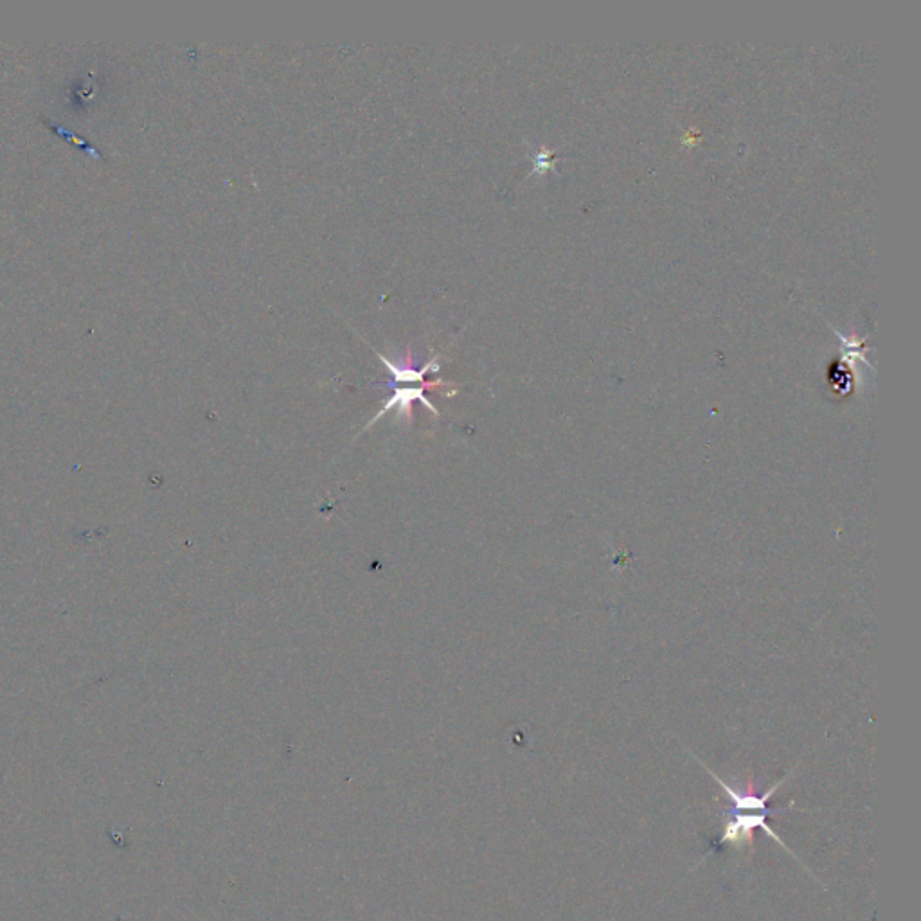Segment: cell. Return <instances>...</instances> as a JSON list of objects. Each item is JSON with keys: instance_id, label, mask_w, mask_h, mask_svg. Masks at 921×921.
I'll list each match as a JSON object with an SVG mask.
<instances>
[{"instance_id": "6da1fadb", "label": "cell", "mask_w": 921, "mask_h": 921, "mask_svg": "<svg viewBox=\"0 0 921 921\" xmlns=\"http://www.w3.org/2000/svg\"><path fill=\"white\" fill-rule=\"evenodd\" d=\"M794 810L792 805L788 806L787 810H765V812H747V814H742V812H731V810H725L722 812L724 817H727V821L724 824V830H722V835L720 839L716 841V846H731L734 850H743L747 846H752V839H754V832L756 830H763V832L769 835L772 841L778 842L783 846V850H787L792 857L794 853L792 850H788L787 844L779 839V835L772 832L769 824H767V817L772 815L776 817L779 814H785V812H790Z\"/></svg>"}, {"instance_id": "7a4b0ae2", "label": "cell", "mask_w": 921, "mask_h": 921, "mask_svg": "<svg viewBox=\"0 0 921 921\" xmlns=\"http://www.w3.org/2000/svg\"><path fill=\"white\" fill-rule=\"evenodd\" d=\"M430 387H450V389H454V385L447 384V382H443V380L427 382V384L420 385V387H414V385H412V387L394 389V393L391 394V398L385 402L384 407H382L380 411L376 412L375 418L367 423L366 429L364 430L371 429V427L375 425L376 421L380 420L382 416H385L387 412L393 411V409H398V416H400V418L405 416L407 420H411L412 402H416V400L421 402V405H425V407H427V409H429V411L432 412L434 416H438L436 407H434V405H432V403L427 400V396H425V389H430Z\"/></svg>"}, {"instance_id": "3957f363", "label": "cell", "mask_w": 921, "mask_h": 921, "mask_svg": "<svg viewBox=\"0 0 921 921\" xmlns=\"http://www.w3.org/2000/svg\"><path fill=\"white\" fill-rule=\"evenodd\" d=\"M47 125H49V128L53 130L54 134L62 135V137H65L69 143L74 144L76 148H80L81 152L89 153V155H92V157L99 159V153L96 152V148H92V146H90L87 141H83V139H80L78 135L72 134L71 130H67L65 126L54 125V123H47Z\"/></svg>"}]
</instances>
